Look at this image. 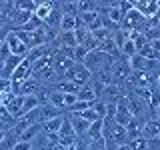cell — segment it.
I'll return each instance as SVG.
<instances>
[{
	"mask_svg": "<svg viewBox=\"0 0 160 150\" xmlns=\"http://www.w3.org/2000/svg\"><path fill=\"white\" fill-rule=\"evenodd\" d=\"M40 132H42V122H40V124H32V126H28L22 134H20L18 140H22V142H34V140L38 138Z\"/></svg>",
	"mask_w": 160,
	"mask_h": 150,
	"instance_id": "11",
	"label": "cell"
},
{
	"mask_svg": "<svg viewBox=\"0 0 160 150\" xmlns=\"http://www.w3.org/2000/svg\"><path fill=\"white\" fill-rule=\"evenodd\" d=\"M80 116L86 120V122H90V124H92V122H96V120H102V118H98V116H96V112H94L92 108H86L84 112H80Z\"/></svg>",
	"mask_w": 160,
	"mask_h": 150,
	"instance_id": "18",
	"label": "cell"
},
{
	"mask_svg": "<svg viewBox=\"0 0 160 150\" xmlns=\"http://www.w3.org/2000/svg\"><path fill=\"white\" fill-rule=\"evenodd\" d=\"M62 122H64V114H60V116H56V118H50V120H46V122H42V132L54 134V136H56L60 126H62Z\"/></svg>",
	"mask_w": 160,
	"mask_h": 150,
	"instance_id": "9",
	"label": "cell"
},
{
	"mask_svg": "<svg viewBox=\"0 0 160 150\" xmlns=\"http://www.w3.org/2000/svg\"><path fill=\"white\" fill-rule=\"evenodd\" d=\"M12 150H32V142H22V140H18L12 146Z\"/></svg>",
	"mask_w": 160,
	"mask_h": 150,
	"instance_id": "19",
	"label": "cell"
},
{
	"mask_svg": "<svg viewBox=\"0 0 160 150\" xmlns=\"http://www.w3.org/2000/svg\"><path fill=\"white\" fill-rule=\"evenodd\" d=\"M8 18H6V14H0V28H6L8 26Z\"/></svg>",
	"mask_w": 160,
	"mask_h": 150,
	"instance_id": "20",
	"label": "cell"
},
{
	"mask_svg": "<svg viewBox=\"0 0 160 150\" xmlns=\"http://www.w3.org/2000/svg\"><path fill=\"white\" fill-rule=\"evenodd\" d=\"M56 140H58L60 146H68V144H74L78 140L76 132H74V128H72V124H70V120L66 118V114H64V122H62V126H60L58 134H56Z\"/></svg>",
	"mask_w": 160,
	"mask_h": 150,
	"instance_id": "3",
	"label": "cell"
},
{
	"mask_svg": "<svg viewBox=\"0 0 160 150\" xmlns=\"http://www.w3.org/2000/svg\"><path fill=\"white\" fill-rule=\"evenodd\" d=\"M90 108L96 112L98 118H106V102H102V100H94V102L90 104Z\"/></svg>",
	"mask_w": 160,
	"mask_h": 150,
	"instance_id": "16",
	"label": "cell"
},
{
	"mask_svg": "<svg viewBox=\"0 0 160 150\" xmlns=\"http://www.w3.org/2000/svg\"><path fill=\"white\" fill-rule=\"evenodd\" d=\"M76 26H78V16L62 14V20H60V32H74Z\"/></svg>",
	"mask_w": 160,
	"mask_h": 150,
	"instance_id": "12",
	"label": "cell"
},
{
	"mask_svg": "<svg viewBox=\"0 0 160 150\" xmlns=\"http://www.w3.org/2000/svg\"><path fill=\"white\" fill-rule=\"evenodd\" d=\"M66 118L70 120V124H72V128H74V132H76V136H86L90 122H86V120L80 116V114H76V112H66Z\"/></svg>",
	"mask_w": 160,
	"mask_h": 150,
	"instance_id": "6",
	"label": "cell"
},
{
	"mask_svg": "<svg viewBox=\"0 0 160 150\" xmlns=\"http://www.w3.org/2000/svg\"><path fill=\"white\" fill-rule=\"evenodd\" d=\"M76 98L80 100V102H88V104H92L94 100H96V92H94V88H92V84H84V86H80V90L76 92Z\"/></svg>",
	"mask_w": 160,
	"mask_h": 150,
	"instance_id": "10",
	"label": "cell"
},
{
	"mask_svg": "<svg viewBox=\"0 0 160 150\" xmlns=\"http://www.w3.org/2000/svg\"><path fill=\"white\" fill-rule=\"evenodd\" d=\"M154 118H158V120H160V102H158V106L154 108Z\"/></svg>",
	"mask_w": 160,
	"mask_h": 150,
	"instance_id": "23",
	"label": "cell"
},
{
	"mask_svg": "<svg viewBox=\"0 0 160 150\" xmlns=\"http://www.w3.org/2000/svg\"><path fill=\"white\" fill-rule=\"evenodd\" d=\"M64 150H78V148H76V142H74V144H68V146H64Z\"/></svg>",
	"mask_w": 160,
	"mask_h": 150,
	"instance_id": "24",
	"label": "cell"
},
{
	"mask_svg": "<svg viewBox=\"0 0 160 150\" xmlns=\"http://www.w3.org/2000/svg\"><path fill=\"white\" fill-rule=\"evenodd\" d=\"M4 142H6V130H4V128H0V146H2Z\"/></svg>",
	"mask_w": 160,
	"mask_h": 150,
	"instance_id": "21",
	"label": "cell"
},
{
	"mask_svg": "<svg viewBox=\"0 0 160 150\" xmlns=\"http://www.w3.org/2000/svg\"><path fill=\"white\" fill-rule=\"evenodd\" d=\"M158 150H160V148H158Z\"/></svg>",
	"mask_w": 160,
	"mask_h": 150,
	"instance_id": "26",
	"label": "cell"
},
{
	"mask_svg": "<svg viewBox=\"0 0 160 150\" xmlns=\"http://www.w3.org/2000/svg\"><path fill=\"white\" fill-rule=\"evenodd\" d=\"M90 76H92V74H90L82 64L74 62L72 66L68 68V72L64 74V80H70V82H74L76 86H84V84L90 82Z\"/></svg>",
	"mask_w": 160,
	"mask_h": 150,
	"instance_id": "1",
	"label": "cell"
},
{
	"mask_svg": "<svg viewBox=\"0 0 160 150\" xmlns=\"http://www.w3.org/2000/svg\"><path fill=\"white\" fill-rule=\"evenodd\" d=\"M102 120H96V122H92L88 126V132H86V136H84L88 142L90 140H96V138H102Z\"/></svg>",
	"mask_w": 160,
	"mask_h": 150,
	"instance_id": "13",
	"label": "cell"
},
{
	"mask_svg": "<svg viewBox=\"0 0 160 150\" xmlns=\"http://www.w3.org/2000/svg\"><path fill=\"white\" fill-rule=\"evenodd\" d=\"M4 44L8 46V50H10V54H12V56H20V58H24V56L28 54L26 44H24L22 40L16 36V32H14V30H8L6 38H4Z\"/></svg>",
	"mask_w": 160,
	"mask_h": 150,
	"instance_id": "2",
	"label": "cell"
},
{
	"mask_svg": "<svg viewBox=\"0 0 160 150\" xmlns=\"http://www.w3.org/2000/svg\"><path fill=\"white\" fill-rule=\"evenodd\" d=\"M132 8L136 10L138 14H142L146 20H150L154 14H156V10H158V2L156 0H134Z\"/></svg>",
	"mask_w": 160,
	"mask_h": 150,
	"instance_id": "4",
	"label": "cell"
},
{
	"mask_svg": "<svg viewBox=\"0 0 160 150\" xmlns=\"http://www.w3.org/2000/svg\"><path fill=\"white\" fill-rule=\"evenodd\" d=\"M40 106V100L36 94H30V96H22V112L26 114L30 112V110H34V108H38Z\"/></svg>",
	"mask_w": 160,
	"mask_h": 150,
	"instance_id": "14",
	"label": "cell"
},
{
	"mask_svg": "<svg viewBox=\"0 0 160 150\" xmlns=\"http://www.w3.org/2000/svg\"><path fill=\"white\" fill-rule=\"evenodd\" d=\"M154 88H156L158 92H160V72L156 74V78H154Z\"/></svg>",
	"mask_w": 160,
	"mask_h": 150,
	"instance_id": "22",
	"label": "cell"
},
{
	"mask_svg": "<svg viewBox=\"0 0 160 150\" xmlns=\"http://www.w3.org/2000/svg\"><path fill=\"white\" fill-rule=\"evenodd\" d=\"M26 78H30V62L26 58H22V62L16 66V70L12 72V76H10V82H24Z\"/></svg>",
	"mask_w": 160,
	"mask_h": 150,
	"instance_id": "7",
	"label": "cell"
},
{
	"mask_svg": "<svg viewBox=\"0 0 160 150\" xmlns=\"http://www.w3.org/2000/svg\"><path fill=\"white\" fill-rule=\"evenodd\" d=\"M54 10V2H38L36 4V8H34V18H38L40 22H46L48 16H50V12Z\"/></svg>",
	"mask_w": 160,
	"mask_h": 150,
	"instance_id": "8",
	"label": "cell"
},
{
	"mask_svg": "<svg viewBox=\"0 0 160 150\" xmlns=\"http://www.w3.org/2000/svg\"><path fill=\"white\" fill-rule=\"evenodd\" d=\"M0 150H6V148H4V146H0Z\"/></svg>",
	"mask_w": 160,
	"mask_h": 150,
	"instance_id": "25",
	"label": "cell"
},
{
	"mask_svg": "<svg viewBox=\"0 0 160 150\" xmlns=\"http://www.w3.org/2000/svg\"><path fill=\"white\" fill-rule=\"evenodd\" d=\"M128 144H130L132 150H154L152 142H148V140H144V138H136V140H132V142H128Z\"/></svg>",
	"mask_w": 160,
	"mask_h": 150,
	"instance_id": "15",
	"label": "cell"
},
{
	"mask_svg": "<svg viewBox=\"0 0 160 150\" xmlns=\"http://www.w3.org/2000/svg\"><path fill=\"white\" fill-rule=\"evenodd\" d=\"M88 150H106V140L104 138H96L88 142Z\"/></svg>",
	"mask_w": 160,
	"mask_h": 150,
	"instance_id": "17",
	"label": "cell"
},
{
	"mask_svg": "<svg viewBox=\"0 0 160 150\" xmlns=\"http://www.w3.org/2000/svg\"><path fill=\"white\" fill-rule=\"evenodd\" d=\"M160 136V120L158 118H148L142 124V138L148 142H154Z\"/></svg>",
	"mask_w": 160,
	"mask_h": 150,
	"instance_id": "5",
	"label": "cell"
}]
</instances>
